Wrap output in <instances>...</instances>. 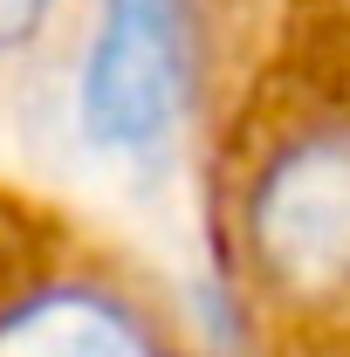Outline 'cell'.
<instances>
[{
  "label": "cell",
  "mask_w": 350,
  "mask_h": 357,
  "mask_svg": "<svg viewBox=\"0 0 350 357\" xmlns=\"http://www.w3.org/2000/svg\"><path fill=\"white\" fill-rule=\"evenodd\" d=\"M192 103V0H96L76 124L103 158L158 165Z\"/></svg>",
  "instance_id": "6da1fadb"
},
{
  "label": "cell",
  "mask_w": 350,
  "mask_h": 357,
  "mask_svg": "<svg viewBox=\"0 0 350 357\" xmlns=\"http://www.w3.org/2000/svg\"><path fill=\"white\" fill-rule=\"evenodd\" d=\"M0 357H165V344L124 296L96 282H48L0 310Z\"/></svg>",
  "instance_id": "3957f363"
},
{
  "label": "cell",
  "mask_w": 350,
  "mask_h": 357,
  "mask_svg": "<svg viewBox=\"0 0 350 357\" xmlns=\"http://www.w3.org/2000/svg\"><path fill=\"white\" fill-rule=\"evenodd\" d=\"M248 248L275 289H350V124H309L282 137L248 192Z\"/></svg>",
  "instance_id": "7a4b0ae2"
},
{
  "label": "cell",
  "mask_w": 350,
  "mask_h": 357,
  "mask_svg": "<svg viewBox=\"0 0 350 357\" xmlns=\"http://www.w3.org/2000/svg\"><path fill=\"white\" fill-rule=\"evenodd\" d=\"M48 7H55V0H0V55H14V48L28 42L48 21Z\"/></svg>",
  "instance_id": "277c9868"
}]
</instances>
